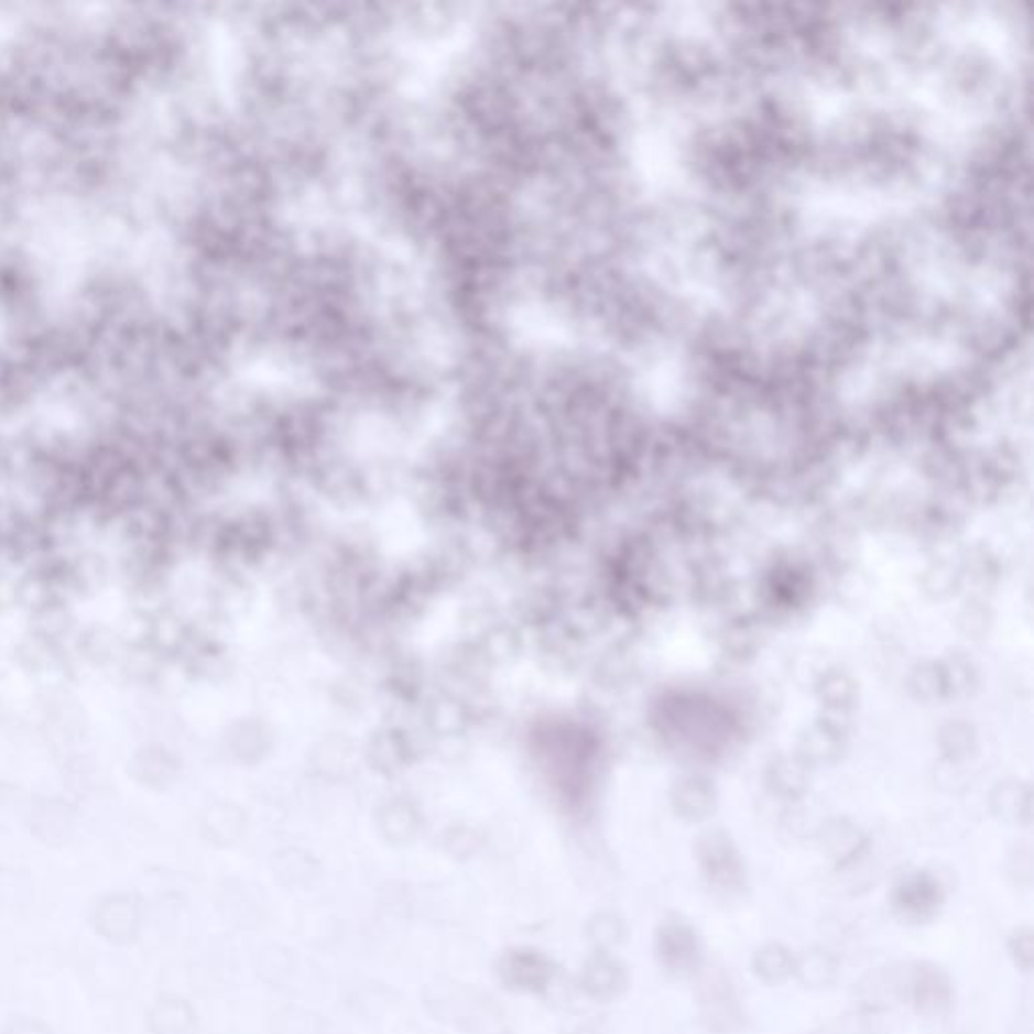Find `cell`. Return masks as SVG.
<instances>
[{
  "instance_id": "12",
  "label": "cell",
  "mask_w": 1034,
  "mask_h": 1034,
  "mask_svg": "<svg viewBox=\"0 0 1034 1034\" xmlns=\"http://www.w3.org/2000/svg\"><path fill=\"white\" fill-rule=\"evenodd\" d=\"M1009 951L1012 960L1024 972L1033 968L1034 961V932L1028 925L1016 927L1009 936Z\"/></svg>"
},
{
  "instance_id": "1",
  "label": "cell",
  "mask_w": 1034,
  "mask_h": 1034,
  "mask_svg": "<svg viewBox=\"0 0 1034 1034\" xmlns=\"http://www.w3.org/2000/svg\"><path fill=\"white\" fill-rule=\"evenodd\" d=\"M903 1000L922 1016H944L954 1004V982L937 964L915 961L903 970Z\"/></svg>"
},
{
  "instance_id": "10",
  "label": "cell",
  "mask_w": 1034,
  "mask_h": 1034,
  "mask_svg": "<svg viewBox=\"0 0 1034 1034\" xmlns=\"http://www.w3.org/2000/svg\"><path fill=\"white\" fill-rule=\"evenodd\" d=\"M752 968L762 982L782 984L794 976V956L782 944H766L755 951Z\"/></svg>"
},
{
  "instance_id": "3",
  "label": "cell",
  "mask_w": 1034,
  "mask_h": 1034,
  "mask_svg": "<svg viewBox=\"0 0 1034 1034\" xmlns=\"http://www.w3.org/2000/svg\"><path fill=\"white\" fill-rule=\"evenodd\" d=\"M944 889L936 877L929 873H915L901 879L891 895L893 912L907 924L932 922L944 907Z\"/></svg>"
},
{
  "instance_id": "13",
  "label": "cell",
  "mask_w": 1034,
  "mask_h": 1034,
  "mask_svg": "<svg viewBox=\"0 0 1034 1034\" xmlns=\"http://www.w3.org/2000/svg\"><path fill=\"white\" fill-rule=\"evenodd\" d=\"M706 1004L709 1006V1016L714 1021H730V1019H738L736 1014V998L731 994L730 988L719 980L718 984L714 982V988L709 990V994L706 997Z\"/></svg>"
},
{
  "instance_id": "6",
  "label": "cell",
  "mask_w": 1034,
  "mask_h": 1034,
  "mask_svg": "<svg viewBox=\"0 0 1034 1034\" xmlns=\"http://www.w3.org/2000/svg\"><path fill=\"white\" fill-rule=\"evenodd\" d=\"M701 869H704L709 888L719 895H726L728 900H731V895L742 893L745 875H743L742 863L738 855L731 851L730 845L721 840L707 842L701 851Z\"/></svg>"
},
{
  "instance_id": "2",
  "label": "cell",
  "mask_w": 1034,
  "mask_h": 1034,
  "mask_svg": "<svg viewBox=\"0 0 1034 1034\" xmlns=\"http://www.w3.org/2000/svg\"><path fill=\"white\" fill-rule=\"evenodd\" d=\"M655 951L661 968L675 978H689L701 966V939L694 925L682 917L661 922L655 936Z\"/></svg>"
},
{
  "instance_id": "14",
  "label": "cell",
  "mask_w": 1034,
  "mask_h": 1034,
  "mask_svg": "<svg viewBox=\"0 0 1034 1034\" xmlns=\"http://www.w3.org/2000/svg\"><path fill=\"white\" fill-rule=\"evenodd\" d=\"M4 1034H53L45 1022L37 1019H17L7 1026Z\"/></svg>"
},
{
  "instance_id": "5",
  "label": "cell",
  "mask_w": 1034,
  "mask_h": 1034,
  "mask_svg": "<svg viewBox=\"0 0 1034 1034\" xmlns=\"http://www.w3.org/2000/svg\"><path fill=\"white\" fill-rule=\"evenodd\" d=\"M498 973L508 988L544 992L556 976V966L536 949H511L499 960Z\"/></svg>"
},
{
  "instance_id": "8",
  "label": "cell",
  "mask_w": 1034,
  "mask_h": 1034,
  "mask_svg": "<svg viewBox=\"0 0 1034 1034\" xmlns=\"http://www.w3.org/2000/svg\"><path fill=\"white\" fill-rule=\"evenodd\" d=\"M148 1028L152 1034H195V1010L183 998H160L148 1012Z\"/></svg>"
},
{
  "instance_id": "9",
  "label": "cell",
  "mask_w": 1034,
  "mask_h": 1034,
  "mask_svg": "<svg viewBox=\"0 0 1034 1034\" xmlns=\"http://www.w3.org/2000/svg\"><path fill=\"white\" fill-rule=\"evenodd\" d=\"M839 973V958L830 949L815 946L794 956V976L806 988H827V986L835 984Z\"/></svg>"
},
{
  "instance_id": "11",
  "label": "cell",
  "mask_w": 1034,
  "mask_h": 1034,
  "mask_svg": "<svg viewBox=\"0 0 1034 1034\" xmlns=\"http://www.w3.org/2000/svg\"><path fill=\"white\" fill-rule=\"evenodd\" d=\"M588 936L597 946L598 951H610L624 939L627 927L617 913H597L588 924Z\"/></svg>"
},
{
  "instance_id": "4",
  "label": "cell",
  "mask_w": 1034,
  "mask_h": 1034,
  "mask_svg": "<svg viewBox=\"0 0 1034 1034\" xmlns=\"http://www.w3.org/2000/svg\"><path fill=\"white\" fill-rule=\"evenodd\" d=\"M94 925L99 936L111 944L134 942L142 927V903L130 893L108 895L94 912Z\"/></svg>"
},
{
  "instance_id": "7",
  "label": "cell",
  "mask_w": 1034,
  "mask_h": 1034,
  "mask_svg": "<svg viewBox=\"0 0 1034 1034\" xmlns=\"http://www.w3.org/2000/svg\"><path fill=\"white\" fill-rule=\"evenodd\" d=\"M580 986L586 994L598 1002H610L621 997L629 986V972L622 961L610 956V951H597L586 961L580 976Z\"/></svg>"
}]
</instances>
